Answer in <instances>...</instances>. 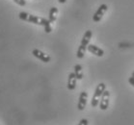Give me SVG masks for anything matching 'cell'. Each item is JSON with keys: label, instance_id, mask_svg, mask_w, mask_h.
I'll return each mask as SVG.
<instances>
[{"label": "cell", "instance_id": "5bb4252c", "mask_svg": "<svg viewBox=\"0 0 134 125\" xmlns=\"http://www.w3.org/2000/svg\"><path fill=\"white\" fill-rule=\"evenodd\" d=\"M128 83L134 88V77H132V76L129 77V78H128Z\"/></svg>", "mask_w": 134, "mask_h": 125}, {"label": "cell", "instance_id": "5b68a950", "mask_svg": "<svg viewBox=\"0 0 134 125\" xmlns=\"http://www.w3.org/2000/svg\"><path fill=\"white\" fill-rule=\"evenodd\" d=\"M109 100H110V92L109 91H104V92L102 93V96L100 98L99 101V108L101 111H106L108 106H109Z\"/></svg>", "mask_w": 134, "mask_h": 125}, {"label": "cell", "instance_id": "30bf717a", "mask_svg": "<svg viewBox=\"0 0 134 125\" xmlns=\"http://www.w3.org/2000/svg\"><path fill=\"white\" fill-rule=\"evenodd\" d=\"M57 14H58V9L56 7H52L51 9L49 10L48 14V20L51 23H54L57 19Z\"/></svg>", "mask_w": 134, "mask_h": 125}, {"label": "cell", "instance_id": "9c48e42d", "mask_svg": "<svg viewBox=\"0 0 134 125\" xmlns=\"http://www.w3.org/2000/svg\"><path fill=\"white\" fill-rule=\"evenodd\" d=\"M90 53L94 54V56H98V57H102L104 55V51L101 48H99L98 46L94 45V44H89L88 48H87Z\"/></svg>", "mask_w": 134, "mask_h": 125}, {"label": "cell", "instance_id": "4fadbf2b", "mask_svg": "<svg viewBox=\"0 0 134 125\" xmlns=\"http://www.w3.org/2000/svg\"><path fill=\"white\" fill-rule=\"evenodd\" d=\"M78 125H89V121L88 119L86 118H82L81 120L79 121V123H78Z\"/></svg>", "mask_w": 134, "mask_h": 125}, {"label": "cell", "instance_id": "3957f363", "mask_svg": "<svg viewBox=\"0 0 134 125\" xmlns=\"http://www.w3.org/2000/svg\"><path fill=\"white\" fill-rule=\"evenodd\" d=\"M105 90H106V86H105L104 83H99L98 85V87L96 88V91H94V95H93L91 100V106L93 108H96L99 104V101H100V98L102 96V93L104 92Z\"/></svg>", "mask_w": 134, "mask_h": 125}, {"label": "cell", "instance_id": "7c38bea8", "mask_svg": "<svg viewBox=\"0 0 134 125\" xmlns=\"http://www.w3.org/2000/svg\"><path fill=\"white\" fill-rule=\"evenodd\" d=\"M15 3H16L18 5H19V6H21V7H23V6H25L26 5V1L25 0H13Z\"/></svg>", "mask_w": 134, "mask_h": 125}, {"label": "cell", "instance_id": "8fae6325", "mask_svg": "<svg viewBox=\"0 0 134 125\" xmlns=\"http://www.w3.org/2000/svg\"><path fill=\"white\" fill-rule=\"evenodd\" d=\"M74 74H75L77 80L83 79V70H82V66L79 64H77L74 66Z\"/></svg>", "mask_w": 134, "mask_h": 125}, {"label": "cell", "instance_id": "ba28073f", "mask_svg": "<svg viewBox=\"0 0 134 125\" xmlns=\"http://www.w3.org/2000/svg\"><path fill=\"white\" fill-rule=\"evenodd\" d=\"M76 81H77V78H76L74 72H70L69 74V77H68V90H70V91L75 90Z\"/></svg>", "mask_w": 134, "mask_h": 125}, {"label": "cell", "instance_id": "7a4b0ae2", "mask_svg": "<svg viewBox=\"0 0 134 125\" xmlns=\"http://www.w3.org/2000/svg\"><path fill=\"white\" fill-rule=\"evenodd\" d=\"M93 36V33H92L91 30H87L84 34V36L82 38V40L80 43V45L78 46V49H77V52H76V57L78 59H83L84 56H85V52L88 48V45L90 44V40H91V38Z\"/></svg>", "mask_w": 134, "mask_h": 125}, {"label": "cell", "instance_id": "6da1fadb", "mask_svg": "<svg viewBox=\"0 0 134 125\" xmlns=\"http://www.w3.org/2000/svg\"><path fill=\"white\" fill-rule=\"evenodd\" d=\"M18 17L19 19H21L23 21H27L30 23H34L36 25H41L44 28L46 33L49 34L51 33L52 27H51V22L49 21L48 19H43V17H40V16H37V15H30L26 12H20L18 14Z\"/></svg>", "mask_w": 134, "mask_h": 125}, {"label": "cell", "instance_id": "52a82bcc", "mask_svg": "<svg viewBox=\"0 0 134 125\" xmlns=\"http://www.w3.org/2000/svg\"><path fill=\"white\" fill-rule=\"evenodd\" d=\"M87 99H88V93L86 92H81L77 103V109L79 111H83L87 105Z\"/></svg>", "mask_w": 134, "mask_h": 125}, {"label": "cell", "instance_id": "8992f818", "mask_svg": "<svg viewBox=\"0 0 134 125\" xmlns=\"http://www.w3.org/2000/svg\"><path fill=\"white\" fill-rule=\"evenodd\" d=\"M32 54H33L34 57H36L37 59L41 60L43 63H49L50 60H51V58H50V56L48 54L43 52L40 49H34L33 51H32Z\"/></svg>", "mask_w": 134, "mask_h": 125}, {"label": "cell", "instance_id": "277c9868", "mask_svg": "<svg viewBox=\"0 0 134 125\" xmlns=\"http://www.w3.org/2000/svg\"><path fill=\"white\" fill-rule=\"evenodd\" d=\"M108 7L106 4H101L100 6L98 7V9L97 10V12L94 13L93 15V20L94 22H99L102 19V16L105 15V13L107 12Z\"/></svg>", "mask_w": 134, "mask_h": 125}, {"label": "cell", "instance_id": "9a60e30c", "mask_svg": "<svg viewBox=\"0 0 134 125\" xmlns=\"http://www.w3.org/2000/svg\"><path fill=\"white\" fill-rule=\"evenodd\" d=\"M59 1V3H61V4H64L67 2V0H58Z\"/></svg>", "mask_w": 134, "mask_h": 125}, {"label": "cell", "instance_id": "2e32d148", "mask_svg": "<svg viewBox=\"0 0 134 125\" xmlns=\"http://www.w3.org/2000/svg\"><path fill=\"white\" fill-rule=\"evenodd\" d=\"M131 76L134 77V71H133V72H132V74H131Z\"/></svg>", "mask_w": 134, "mask_h": 125}]
</instances>
